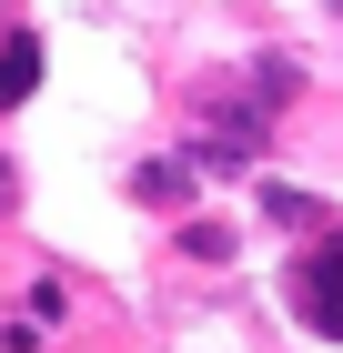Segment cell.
Returning <instances> with one entry per match:
<instances>
[{
    "label": "cell",
    "mask_w": 343,
    "mask_h": 353,
    "mask_svg": "<svg viewBox=\"0 0 343 353\" xmlns=\"http://www.w3.org/2000/svg\"><path fill=\"white\" fill-rule=\"evenodd\" d=\"M30 81H41V41L10 30V51H0V101H30Z\"/></svg>",
    "instance_id": "7a4b0ae2"
},
{
    "label": "cell",
    "mask_w": 343,
    "mask_h": 353,
    "mask_svg": "<svg viewBox=\"0 0 343 353\" xmlns=\"http://www.w3.org/2000/svg\"><path fill=\"white\" fill-rule=\"evenodd\" d=\"M182 192H192L182 162H152V172H141V202H182Z\"/></svg>",
    "instance_id": "3957f363"
},
{
    "label": "cell",
    "mask_w": 343,
    "mask_h": 353,
    "mask_svg": "<svg viewBox=\"0 0 343 353\" xmlns=\"http://www.w3.org/2000/svg\"><path fill=\"white\" fill-rule=\"evenodd\" d=\"M293 303H303V323H313V333H333V343H343V232H333L323 252L293 263Z\"/></svg>",
    "instance_id": "6da1fadb"
},
{
    "label": "cell",
    "mask_w": 343,
    "mask_h": 353,
    "mask_svg": "<svg viewBox=\"0 0 343 353\" xmlns=\"http://www.w3.org/2000/svg\"><path fill=\"white\" fill-rule=\"evenodd\" d=\"M0 202H10V172H0Z\"/></svg>",
    "instance_id": "277c9868"
}]
</instances>
